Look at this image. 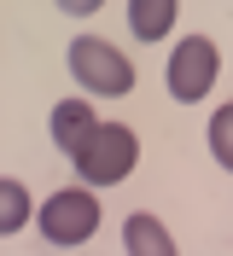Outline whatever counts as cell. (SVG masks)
<instances>
[{
    "label": "cell",
    "mask_w": 233,
    "mask_h": 256,
    "mask_svg": "<svg viewBox=\"0 0 233 256\" xmlns=\"http://www.w3.org/2000/svg\"><path fill=\"white\" fill-rule=\"evenodd\" d=\"M70 82L82 88V99H123L134 88V64L99 35H76L70 41Z\"/></svg>",
    "instance_id": "6da1fadb"
},
{
    "label": "cell",
    "mask_w": 233,
    "mask_h": 256,
    "mask_svg": "<svg viewBox=\"0 0 233 256\" xmlns=\"http://www.w3.org/2000/svg\"><path fill=\"white\" fill-rule=\"evenodd\" d=\"M70 163H76V175L88 180V186H117V180L134 175L140 140H134V128H123V122H99V128H93V140L82 146Z\"/></svg>",
    "instance_id": "7a4b0ae2"
},
{
    "label": "cell",
    "mask_w": 233,
    "mask_h": 256,
    "mask_svg": "<svg viewBox=\"0 0 233 256\" xmlns=\"http://www.w3.org/2000/svg\"><path fill=\"white\" fill-rule=\"evenodd\" d=\"M169 99H181V105H198L210 88H216V76H221V52H216V41L210 35H186L181 47L169 52Z\"/></svg>",
    "instance_id": "3957f363"
},
{
    "label": "cell",
    "mask_w": 233,
    "mask_h": 256,
    "mask_svg": "<svg viewBox=\"0 0 233 256\" xmlns=\"http://www.w3.org/2000/svg\"><path fill=\"white\" fill-rule=\"evenodd\" d=\"M41 233L53 244H88L93 233H99V198H93L88 186H64V192H53L41 204Z\"/></svg>",
    "instance_id": "277c9868"
},
{
    "label": "cell",
    "mask_w": 233,
    "mask_h": 256,
    "mask_svg": "<svg viewBox=\"0 0 233 256\" xmlns=\"http://www.w3.org/2000/svg\"><path fill=\"white\" fill-rule=\"evenodd\" d=\"M93 105L88 99H64V105H53V140H59V152H70V158H76L82 146L93 140Z\"/></svg>",
    "instance_id": "5b68a950"
},
{
    "label": "cell",
    "mask_w": 233,
    "mask_h": 256,
    "mask_svg": "<svg viewBox=\"0 0 233 256\" xmlns=\"http://www.w3.org/2000/svg\"><path fill=\"white\" fill-rule=\"evenodd\" d=\"M123 250L128 256H181L175 239H169V227L157 222V216H146V210L123 222Z\"/></svg>",
    "instance_id": "8992f818"
},
{
    "label": "cell",
    "mask_w": 233,
    "mask_h": 256,
    "mask_svg": "<svg viewBox=\"0 0 233 256\" xmlns=\"http://www.w3.org/2000/svg\"><path fill=\"white\" fill-rule=\"evenodd\" d=\"M128 30L134 41H163L175 30V0H128Z\"/></svg>",
    "instance_id": "52a82bcc"
},
{
    "label": "cell",
    "mask_w": 233,
    "mask_h": 256,
    "mask_svg": "<svg viewBox=\"0 0 233 256\" xmlns=\"http://www.w3.org/2000/svg\"><path fill=\"white\" fill-rule=\"evenodd\" d=\"M204 140H210V158L233 175V105H221V111L210 116V134H204Z\"/></svg>",
    "instance_id": "ba28073f"
},
{
    "label": "cell",
    "mask_w": 233,
    "mask_h": 256,
    "mask_svg": "<svg viewBox=\"0 0 233 256\" xmlns=\"http://www.w3.org/2000/svg\"><path fill=\"white\" fill-rule=\"evenodd\" d=\"M24 216H30V192L18 180H0V233H18Z\"/></svg>",
    "instance_id": "9c48e42d"
}]
</instances>
